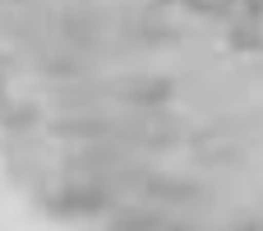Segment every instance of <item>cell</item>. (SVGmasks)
<instances>
[{
  "mask_svg": "<svg viewBox=\"0 0 263 231\" xmlns=\"http://www.w3.org/2000/svg\"><path fill=\"white\" fill-rule=\"evenodd\" d=\"M231 231H263V222H240V227H231Z\"/></svg>",
  "mask_w": 263,
  "mask_h": 231,
  "instance_id": "7a4b0ae2",
  "label": "cell"
},
{
  "mask_svg": "<svg viewBox=\"0 0 263 231\" xmlns=\"http://www.w3.org/2000/svg\"><path fill=\"white\" fill-rule=\"evenodd\" d=\"M102 204H106V194L92 190V185H74V190L60 194V208H65V213H97Z\"/></svg>",
  "mask_w": 263,
  "mask_h": 231,
  "instance_id": "6da1fadb",
  "label": "cell"
}]
</instances>
